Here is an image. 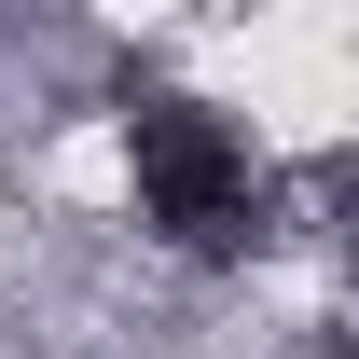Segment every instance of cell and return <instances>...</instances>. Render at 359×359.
<instances>
[{
	"instance_id": "cell-1",
	"label": "cell",
	"mask_w": 359,
	"mask_h": 359,
	"mask_svg": "<svg viewBox=\"0 0 359 359\" xmlns=\"http://www.w3.org/2000/svg\"><path fill=\"white\" fill-rule=\"evenodd\" d=\"M125 180H138V222L194 263H235L263 235V166L208 97H125Z\"/></svg>"
}]
</instances>
